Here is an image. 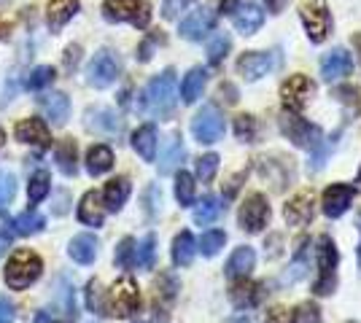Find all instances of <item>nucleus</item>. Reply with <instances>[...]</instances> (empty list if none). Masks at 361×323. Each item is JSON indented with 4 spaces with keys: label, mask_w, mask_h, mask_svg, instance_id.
<instances>
[{
    "label": "nucleus",
    "mask_w": 361,
    "mask_h": 323,
    "mask_svg": "<svg viewBox=\"0 0 361 323\" xmlns=\"http://www.w3.org/2000/svg\"><path fill=\"white\" fill-rule=\"evenodd\" d=\"M254 264H256L254 248L243 246V248H238L232 256H229V262H226V267H224V275L229 277V280L248 277V275H251V270H254Z\"/></svg>",
    "instance_id": "obj_24"
},
{
    "label": "nucleus",
    "mask_w": 361,
    "mask_h": 323,
    "mask_svg": "<svg viewBox=\"0 0 361 323\" xmlns=\"http://www.w3.org/2000/svg\"><path fill=\"white\" fill-rule=\"evenodd\" d=\"M195 251H197V243L195 237H192V232H180L178 237L173 240V264L176 267H189V264L195 262Z\"/></svg>",
    "instance_id": "obj_29"
},
{
    "label": "nucleus",
    "mask_w": 361,
    "mask_h": 323,
    "mask_svg": "<svg viewBox=\"0 0 361 323\" xmlns=\"http://www.w3.org/2000/svg\"><path fill=\"white\" fill-rule=\"evenodd\" d=\"M16 197V175L11 170H0V210H6Z\"/></svg>",
    "instance_id": "obj_40"
},
{
    "label": "nucleus",
    "mask_w": 361,
    "mask_h": 323,
    "mask_svg": "<svg viewBox=\"0 0 361 323\" xmlns=\"http://www.w3.org/2000/svg\"><path fill=\"white\" fill-rule=\"evenodd\" d=\"M267 323H291V315H288L286 308H270L267 310Z\"/></svg>",
    "instance_id": "obj_50"
},
{
    "label": "nucleus",
    "mask_w": 361,
    "mask_h": 323,
    "mask_svg": "<svg viewBox=\"0 0 361 323\" xmlns=\"http://www.w3.org/2000/svg\"><path fill=\"white\" fill-rule=\"evenodd\" d=\"M54 78H57V70L51 68V65H41V68H35L27 78V89L32 92H44L46 87H51L54 84Z\"/></svg>",
    "instance_id": "obj_39"
},
{
    "label": "nucleus",
    "mask_w": 361,
    "mask_h": 323,
    "mask_svg": "<svg viewBox=\"0 0 361 323\" xmlns=\"http://www.w3.org/2000/svg\"><path fill=\"white\" fill-rule=\"evenodd\" d=\"M281 129H283V135H286L294 146L307 148V151H316L313 170H321V165H324V156H326V148L321 146V129H318V127H313V124H307L305 119H300V116L288 113V110L281 116Z\"/></svg>",
    "instance_id": "obj_2"
},
{
    "label": "nucleus",
    "mask_w": 361,
    "mask_h": 323,
    "mask_svg": "<svg viewBox=\"0 0 361 323\" xmlns=\"http://www.w3.org/2000/svg\"><path fill=\"white\" fill-rule=\"evenodd\" d=\"M183 159H186V146H183L180 138L176 135V138L170 140V146H167L162 162H159V172H162V175H170L173 170H178L180 165H183Z\"/></svg>",
    "instance_id": "obj_33"
},
{
    "label": "nucleus",
    "mask_w": 361,
    "mask_h": 323,
    "mask_svg": "<svg viewBox=\"0 0 361 323\" xmlns=\"http://www.w3.org/2000/svg\"><path fill=\"white\" fill-rule=\"evenodd\" d=\"M213 25H216V14H213L211 8H197V11H192L180 22L178 32L180 38H186V41H202L213 30Z\"/></svg>",
    "instance_id": "obj_13"
},
{
    "label": "nucleus",
    "mask_w": 361,
    "mask_h": 323,
    "mask_svg": "<svg viewBox=\"0 0 361 323\" xmlns=\"http://www.w3.org/2000/svg\"><path fill=\"white\" fill-rule=\"evenodd\" d=\"M286 3L288 0H264V6H267L270 14H281V11L286 8Z\"/></svg>",
    "instance_id": "obj_52"
},
{
    "label": "nucleus",
    "mask_w": 361,
    "mask_h": 323,
    "mask_svg": "<svg viewBox=\"0 0 361 323\" xmlns=\"http://www.w3.org/2000/svg\"><path fill=\"white\" fill-rule=\"evenodd\" d=\"M154 259H157V237H154V234H146L143 243L135 248V264L140 270H151V267H154Z\"/></svg>",
    "instance_id": "obj_38"
},
{
    "label": "nucleus",
    "mask_w": 361,
    "mask_h": 323,
    "mask_svg": "<svg viewBox=\"0 0 361 323\" xmlns=\"http://www.w3.org/2000/svg\"><path fill=\"white\" fill-rule=\"evenodd\" d=\"M46 227V218L38 210H25L14 218V232H19L22 237H30L35 232H41Z\"/></svg>",
    "instance_id": "obj_34"
},
{
    "label": "nucleus",
    "mask_w": 361,
    "mask_h": 323,
    "mask_svg": "<svg viewBox=\"0 0 361 323\" xmlns=\"http://www.w3.org/2000/svg\"><path fill=\"white\" fill-rule=\"evenodd\" d=\"M235 132H238V140H243V143H254L259 138V124H256L254 116H238Z\"/></svg>",
    "instance_id": "obj_42"
},
{
    "label": "nucleus",
    "mask_w": 361,
    "mask_h": 323,
    "mask_svg": "<svg viewBox=\"0 0 361 323\" xmlns=\"http://www.w3.org/2000/svg\"><path fill=\"white\" fill-rule=\"evenodd\" d=\"M54 162H57V167L65 172V175H75V140L73 138H65L57 143V148H54Z\"/></svg>",
    "instance_id": "obj_32"
},
{
    "label": "nucleus",
    "mask_w": 361,
    "mask_h": 323,
    "mask_svg": "<svg viewBox=\"0 0 361 323\" xmlns=\"http://www.w3.org/2000/svg\"><path fill=\"white\" fill-rule=\"evenodd\" d=\"M229 323H256V321L251 318V315H238V318H232Z\"/></svg>",
    "instance_id": "obj_55"
},
{
    "label": "nucleus",
    "mask_w": 361,
    "mask_h": 323,
    "mask_svg": "<svg viewBox=\"0 0 361 323\" xmlns=\"http://www.w3.org/2000/svg\"><path fill=\"white\" fill-rule=\"evenodd\" d=\"M224 243H226V234L221 229H211V232H205L202 237H200V243H197V248H200V253L202 256H216L221 248H224Z\"/></svg>",
    "instance_id": "obj_37"
},
{
    "label": "nucleus",
    "mask_w": 361,
    "mask_h": 323,
    "mask_svg": "<svg viewBox=\"0 0 361 323\" xmlns=\"http://www.w3.org/2000/svg\"><path fill=\"white\" fill-rule=\"evenodd\" d=\"M103 16L108 22H133L135 27L149 25V6L140 0H106L103 3Z\"/></svg>",
    "instance_id": "obj_10"
},
{
    "label": "nucleus",
    "mask_w": 361,
    "mask_h": 323,
    "mask_svg": "<svg viewBox=\"0 0 361 323\" xmlns=\"http://www.w3.org/2000/svg\"><path fill=\"white\" fill-rule=\"evenodd\" d=\"M3 138H6V135H3V129H0V146H3Z\"/></svg>",
    "instance_id": "obj_57"
},
{
    "label": "nucleus",
    "mask_w": 361,
    "mask_h": 323,
    "mask_svg": "<svg viewBox=\"0 0 361 323\" xmlns=\"http://www.w3.org/2000/svg\"><path fill=\"white\" fill-rule=\"evenodd\" d=\"M35 323H60L51 312H38V318H35Z\"/></svg>",
    "instance_id": "obj_53"
},
{
    "label": "nucleus",
    "mask_w": 361,
    "mask_h": 323,
    "mask_svg": "<svg viewBox=\"0 0 361 323\" xmlns=\"http://www.w3.org/2000/svg\"><path fill=\"white\" fill-rule=\"evenodd\" d=\"M97 237L94 234H87V232H81V234H75L73 240H71V246H68V253H71V259L75 264H92L97 259Z\"/></svg>",
    "instance_id": "obj_25"
},
{
    "label": "nucleus",
    "mask_w": 361,
    "mask_h": 323,
    "mask_svg": "<svg viewBox=\"0 0 361 323\" xmlns=\"http://www.w3.org/2000/svg\"><path fill=\"white\" fill-rule=\"evenodd\" d=\"M353 70V57L345 49H331L329 54H324L321 60V76L326 81H340Z\"/></svg>",
    "instance_id": "obj_20"
},
{
    "label": "nucleus",
    "mask_w": 361,
    "mask_h": 323,
    "mask_svg": "<svg viewBox=\"0 0 361 323\" xmlns=\"http://www.w3.org/2000/svg\"><path fill=\"white\" fill-rule=\"evenodd\" d=\"M130 191H133V186L127 178H114V181H108L106 191H103V200H106V208L111 213H119L121 208H124V202L130 197Z\"/></svg>",
    "instance_id": "obj_28"
},
{
    "label": "nucleus",
    "mask_w": 361,
    "mask_h": 323,
    "mask_svg": "<svg viewBox=\"0 0 361 323\" xmlns=\"http://www.w3.org/2000/svg\"><path fill=\"white\" fill-rule=\"evenodd\" d=\"M116 264H119L121 270H130L133 264H135V240L133 237H124L116 248Z\"/></svg>",
    "instance_id": "obj_45"
},
{
    "label": "nucleus",
    "mask_w": 361,
    "mask_h": 323,
    "mask_svg": "<svg viewBox=\"0 0 361 323\" xmlns=\"http://www.w3.org/2000/svg\"><path fill=\"white\" fill-rule=\"evenodd\" d=\"M87 129L97 132V135H119L121 132V119L116 110L111 108H90L84 116Z\"/></svg>",
    "instance_id": "obj_15"
},
{
    "label": "nucleus",
    "mask_w": 361,
    "mask_h": 323,
    "mask_svg": "<svg viewBox=\"0 0 361 323\" xmlns=\"http://www.w3.org/2000/svg\"><path fill=\"white\" fill-rule=\"evenodd\" d=\"M300 16L305 30H307V38L313 44H324L326 35L331 32V14L326 3L324 0H305L300 6Z\"/></svg>",
    "instance_id": "obj_6"
},
{
    "label": "nucleus",
    "mask_w": 361,
    "mask_h": 323,
    "mask_svg": "<svg viewBox=\"0 0 361 323\" xmlns=\"http://www.w3.org/2000/svg\"><path fill=\"white\" fill-rule=\"evenodd\" d=\"M133 148H135L143 162H154L157 156V127L154 124H143L133 132Z\"/></svg>",
    "instance_id": "obj_27"
},
{
    "label": "nucleus",
    "mask_w": 361,
    "mask_h": 323,
    "mask_svg": "<svg viewBox=\"0 0 361 323\" xmlns=\"http://www.w3.org/2000/svg\"><path fill=\"white\" fill-rule=\"evenodd\" d=\"M140 308V291L133 277H119L103 299V315L111 318H133Z\"/></svg>",
    "instance_id": "obj_3"
},
{
    "label": "nucleus",
    "mask_w": 361,
    "mask_h": 323,
    "mask_svg": "<svg viewBox=\"0 0 361 323\" xmlns=\"http://www.w3.org/2000/svg\"><path fill=\"white\" fill-rule=\"evenodd\" d=\"M192 135L200 143L211 146L224 138V116L216 106H202L197 110V116L192 119Z\"/></svg>",
    "instance_id": "obj_9"
},
{
    "label": "nucleus",
    "mask_w": 361,
    "mask_h": 323,
    "mask_svg": "<svg viewBox=\"0 0 361 323\" xmlns=\"http://www.w3.org/2000/svg\"><path fill=\"white\" fill-rule=\"evenodd\" d=\"M75 60H78V46H71L68 49V68H73Z\"/></svg>",
    "instance_id": "obj_54"
},
{
    "label": "nucleus",
    "mask_w": 361,
    "mask_h": 323,
    "mask_svg": "<svg viewBox=\"0 0 361 323\" xmlns=\"http://www.w3.org/2000/svg\"><path fill=\"white\" fill-rule=\"evenodd\" d=\"M208 84V70L205 68H192L186 76H183V84H180V97L186 106L197 103L202 97V89Z\"/></svg>",
    "instance_id": "obj_26"
},
{
    "label": "nucleus",
    "mask_w": 361,
    "mask_h": 323,
    "mask_svg": "<svg viewBox=\"0 0 361 323\" xmlns=\"http://www.w3.org/2000/svg\"><path fill=\"white\" fill-rule=\"evenodd\" d=\"M353 197H356V189L350 184H331L324 191V200H321L324 213L329 215V218H340L353 205Z\"/></svg>",
    "instance_id": "obj_12"
},
{
    "label": "nucleus",
    "mask_w": 361,
    "mask_h": 323,
    "mask_svg": "<svg viewBox=\"0 0 361 323\" xmlns=\"http://www.w3.org/2000/svg\"><path fill=\"white\" fill-rule=\"evenodd\" d=\"M229 299H232V305H235L238 310L256 308V305L264 299V283H251V280L240 277V283H235V286H232Z\"/></svg>",
    "instance_id": "obj_21"
},
{
    "label": "nucleus",
    "mask_w": 361,
    "mask_h": 323,
    "mask_svg": "<svg viewBox=\"0 0 361 323\" xmlns=\"http://www.w3.org/2000/svg\"><path fill=\"white\" fill-rule=\"evenodd\" d=\"M35 103L41 106L44 116L51 124H65L71 116V97L62 92H44L41 97H35Z\"/></svg>",
    "instance_id": "obj_18"
},
{
    "label": "nucleus",
    "mask_w": 361,
    "mask_h": 323,
    "mask_svg": "<svg viewBox=\"0 0 361 323\" xmlns=\"http://www.w3.org/2000/svg\"><path fill=\"white\" fill-rule=\"evenodd\" d=\"M291 323H321V310L313 302H302L300 308L291 312Z\"/></svg>",
    "instance_id": "obj_44"
},
{
    "label": "nucleus",
    "mask_w": 361,
    "mask_h": 323,
    "mask_svg": "<svg viewBox=\"0 0 361 323\" xmlns=\"http://www.w3.org/2000/svg\"><path fill=\"white\" fill-rule=\"evenodd\" d=\"M176 73L173 68L162 70L159 76H154L143 92V110L149 116H157V119H167L176 108Z\"/></svg>",
    "instance_id": "obj_1"
},
{
    "label": "nucleus",
    "mask_w": 361,
    "mask_h": 323,
    "mask_svg": "<svg viewBox=\"0 0 361 323\" xmlns=\"http://www.w3.org/2000/svg\"><path fill=\"white\" fill-rule=\"evenodd\" d=\"M224 213V205L219 197H205L202 202H197L195 205V224L200 227H208V224H216L219 218Z\"/></svg>",
    "instance_id": "obj_30"
},
{
    "label": "nucleus",
    "mask_w": 361,
    "mask_h": 323,
    "mask_svg": "<svg viewBox=\"0 0 361 323\" xmlns=\"http://www.w3.org/2000/svg\"><path fill=\"white\" fill-rule=\"evenodd\" d=\"M232 22H235L238 32L254 35L262 27V22H264V11L256 6L254 0H243L240 6H235V11H232Z\"/></svg>",
    "instance_id": "obj_19"
},
{
    "label": "nucleus",
    "mask_w": 361,
    "mask_h": 323,
    "mask_svg": "<svg viewBox=\"0 0 361 323\" xmlns=\"http://www.w3.org/2000/svg\"><path fill=\"white\" fill-rule=\"evenodd\" d=\"M176 200H178L180 208H192V205H195V200H197L195 178H192L189 172H183V170L176 175Z\"/></svg>",
    "instance_id": "obj_35"
},
{
    "label": "nucleus",
    "mask_w": 361,
    "mask_h": 323,
    "mask_svg": "<svg viewBox=\"0 0 361 323\" xmlns=\"http://www.w3.org/2000/svg\"><path fill=\"white\" fill-rule=\"evenodd\" d=\"M348 323H356V321H348Z\"/></svg>",
    "instance_id": "obj_61"
},
{
    "label": "nucleus",
    "mask_w": 361,
    "mask_h": 323,
    "mask_svg": "<svg viewBox=\"0 0 361 323\" xmlns=\"http://www.w3.org/2000/svg\"><path fill=\"white\" fill-rule=\"evenodd\" d=\"M14 318H16V310L11 305V299L0 296V323H14Z\"/></svg>",
    "instance_id": "obj_49"
},
{
    "label": "nucleus",
    "mask_w": 361,
    "mask_h": 323,
    "mask_svg": "<svg viewBox=\"0 0 361 323\" xmlns=\"http://www.w3.org/2000/svg\"><path fill=\"white\" fill-rule=\"evenodd\" d=\"M121 73V62L119 57L111 51V49H100L87 65V84L94 89H108Z\"/></svg>",
    "instance_id": "obj_7"
},
{
    "label": "nucleus",
    "mask_w": 361,
    "mask_h": 323,
    "mask_svg": "<svg viewBox=\"0 0 361 323\" xmlns=\"http://www.w3.org/2000/svg\"><path fill=\"white\" fill-rule=\"evenodd\" d=\"M238 221H240V229L248 232V234H259L270 224V202L264 194H248L240 205V213H238Z\"/></svg>",
    "instance_id": "obj_8"
},
{
    "label": "nucleus",
    "mask_w": 361,
    "mask_h": 323,
    "mask_svg": "<svg viewBox=\"0 0 361 323\" xmlns=\"http://www.w3.org/2000/svg\"><path fill=\"white\" fill-rule=\"evenodd\" d=\"M359 229H361V215H359ZM359 256H361V246H359Z\"/></svg>",
    "instance_id": "obj_58"
},
{
    "label": "nucleus",
    "mask_w": 361,
    "mask_h": 323,
    "mask_svg": "<svg viewBox=\"0 0 361 323\" xmlns=\"http://www.w3.org/2000/svg\"><path fill=\"white\" fill-rule=\"evenodd\" d=\"M216 170H219V156L216 154H205L197 159V178L202 184H211L216 178Z\"/></svg>",
    "instance_id": "obj_43"
},
{
    "label": "nucleus",
    "mask_w": 361,
    "mask_h": 323,
    "mask_svg": "<svg viewBox=\"0 0 361 323\" xmlns=\"http://www.w3.org/2000/svg\"><path fill=\"white\" fill-rule=\"evenodd\" d=\"M192 3H195V0H165V3H162V16H165V19H176V16H178L180 11H186Z\"/></svg>",
    "instance_id": "obj_47"
},
{
    "label": "nucleus",
    "mask_w": 361,
    "mask_h": 323,
    "mask_svg": "<svg viewBox=\"0 0 361 323\" xmlns=\"http://www.w3.org/2000/svg\"><path fill=\"white\" fill-rule=\"evenodd\" d=\"M75 14H78V0H49V6H46L49 30L60 32Z\"/></svg>",
    "instance_id": "obj_22"
},
{
    "label": "nucleus",
    "mask_w": 361,
    "mask_h": 323,
    "mask_svg": "<svg viewBox=\"0 0 361 323\" xmlns=\"http://www.w3.org/2000/svg\"><path fill=\"white\" fill-rule=\"evenodd\" d=\"M11 240H14V229H11V221L0 218V256L11 248Z\"/></svg>",
    "instance_id": "obj_48"
},
{
    "label": "nucleus",
    "mask_w": 361,
    "mask_h": 323,
    "mask_svg": "<svg viewBox=\"0 0 361 323\" xmlns=\"http://www.w3.org/2000/svg\"><path fill=\"white\" fill-rule=\"evenodd\" d=\"M313 205H316V202H313V194H310V191L294 194V197L286 202V208H283L286 224H291V227H305V224H310V221H313V213H316Z\"/></svg>",
    "instance_id": "obj_14"
},
{
    "label": "nucleus",
    "mask_w": 361,
    "mask_h": 323,
    "mask_svg": "<svg viewBox=\"0 0 361 323\" xmlns=\"http://www.w3.org/2000/svg\"><path fill=\"white\" fill-rule=\"evenodd\" d=\"M41 270H44V262L32 253V251H16L14 256L6 264V283L14 289V291H25L30 289L32 283L41 277Z\"/></svg>",
    "instance_id": "obj_5"
},
{
    "label": "nucleus",
    "mask_w": 361,
    "mask_h": 323,
    "mask_svg": "<svg viewBox=\"0 0 361 323\" xmlns=\"http://www.w3.org/2000/svg\"><path fill=\"white\" fill-rule=\"evenodd\" d=\"M151 57H154V41H146V44H143V46H140V54H137V60L140 62H149Z\"/></svg>",
    "instance_id": "obj_51"
},
{
    "label": "nucleus",
    "mask_w": 361,
    "mask_h": 323,
    "mask_svg": "<svg viewBox=\"0 0 361 323\" xmlns=\"http://www.w3.org/2000/svg\"><path fill=\"white\" fill-rule=\"evenodd\" d=\"M49 191H51V175H49V170L32 172L30 184H27V197H30V202H41L44 197H49Z\"/></svg>",
    "instance_id": "obj_36"
},
{
    "label": "nucleus",
    "mask_w": 361,
    "mask_h": 323,
    "mask_svg": "<svg viewBox=\"0 0 361 323\" xmlns=\"http://www.w3.org/2000/svg\"><path fill=\"white\" fill-rule=\"evenodd\" d=\"M87 308L92 312H100L103 315V296H100V280H92L87 286Z\"/></svg>",
    "instance_id": "obj_46"
},
{
    "label": "nucleus",
    "mask_w": 361,
    "mask_h": 323,
    "mask_svg": "<svg viewBox=\"0 0 361 323\" xmlns=\"http://www.w3.org/2000/svg\"><path fill=\"white\" fill-rule=\"evenodd\" d=\"M114 167V151L108 146H92L87 154V170L90 175H103Z\"/></svg>",
    "instance_id": "obj_31"
},
{
    "label": "nucleus",
    "mask_w": 361,
    "mask_h": 323,
    "mask_svg": "<svg viewBox=\"0 0 361 323\" xmlns=\"http://www.w3.org/2000/svg\"><path fill=\"white\" fill-rule=\"evenodd\" d=\"M229 46H232L229 35H226V32H219V35L211 41V46H208V62H211V65H221L226 57V51H229Z\"/></svg>",
    "instance_id": "obj_41"
},
{
    "label": "nucleus",
    "mask_w": 361,
    "mask_h": 323,
    "mask_svg": "<svg viewBox=\"0 0 361 323\" xmlns=\"http://www.w3.org/2000/svg\"><path fill=\"white\" fill-rule=\"evenodd\" d=\"M353 46H356V51L361 54V32L359 35H353Z\"/></svg>",
    "instance_id": "obj_56"
},
{
    "label": "nucleus",
    "mask_w": 361,
    "mask_h": 323,
    "mask_svg": "<svg viewBox=\"0 0 361 323\" xmlns=\"http://www.w3.org/2000/svg\"><path fill=\"white\" fill-rule=\"evenodd\" d=\"M6 3H8V0H0V6H6Z\"/></svg>",
    "instance_id": "obj_59"
},
{
    "label": "nucleus",
    "mask_w": 361,
    "mask_h": 323,
    "mask_svg": "<svg viewBox=\"0 0 361 323\" xmlns=\"http://www.w3.org/2000/svg\"><path fill=\"white\" fill-rule=\"evenodd\" d=\"M272 68H275V57L267 51H248L238 60V70L245 81H256V78L267 76Z\"/></svg>",
    "instance_id": "obj_16"
},
{
    "label": "nucleus",
    "mask_w": 361,
    "mask_h": 323,
    "mask_svg": "<svg viewBox=\"0 0 361 323\" xmlns=\"http://www.w3.org/2000/svg\"><path fill=\"white\" fill-rule=\"evenodd\" d=\"M78 221L87 227H103L106 221V205L100 202L97 191H87L78 202Z\"/></svg>",
    "instance_id": "obj_23"
},
{
    "label": "nucleus",
    "mask_w": 361,
    "mask_h": 323,
    "mask_svg": "<svg viewBox=\"0 0 361 323\" xmlns=\"http://www.w3.org/2000/svg\"><path fill=\"white\" fill-rule=\"evenodd\" d=\"M359 184H361V175H359Z\"/></svg>",
    "instance_id": "obj_60"
},
{
    "label": "nucleus",
    "mask_w": 361,
    "mask_h": 323,
    "mask_svg": "<svg viewBox=\"0 0 361 323\" xmlns=\"http://www.w3.org/2000/svg\"><path fill=\"white\" fill-rule=\"evenodd\" d=\"M316 262H318V277L313 283V293L318 296H329L337 289V246L331 243V237L321 234L316 243Z\"/></svg>",
    "instance_id": "obj_4"
},
{
    "label": "nucleus",
    "mask_w": 361,
    "mask_h": 323,
    "mask_svg": "<svg viewBox=\"0 0 361 323\" xmlns=\"http://www.w3.org/2000/svg\"><path fill=\"white\" fill-rule=\"evenodd\" d=\"M313 92H316L313 81L307 76H302V73L288 76L283 81V87H281V97H283V106L288 110H302V108L307 106V100L313 97Z\"/></svg>",
    "instance_id": "obj_11"
},
{
    "label": "nucleus",
    "mask_w": 361,
    "mask_h": 323,
    "mask_svg": "<svg viewBox=\"0 0 361 323\" xmlns=\"http://www.w3.org/2000/svg\"><path fill=\"white\" fill-rule=\"evenodd\" d=\"M16 138H19V143H27V146L41 148V151L51 146V132L41 119H25V122L16 124Z\"/></svg>",
    "instance_id": "obj_17"
}]
</instances>
